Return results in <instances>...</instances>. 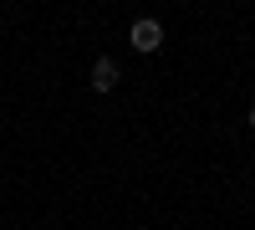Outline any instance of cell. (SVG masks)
Wrapping results in <instances>:
<instances>
[{"mask_svg": "<svg viewBox=\"0 0 255 230\" xmlns=\"http://www.w3.org/2000/svg\"><path fill=\"white\" fill-rule=\"evenodd\" d=\"M128 46H133L138 56H153L163 46V20L158 15H138L133 26H128Z\"/></svg>", "mask_w": 255, "mask_h": 230, "instance_id": "1", "label": "cell"}, {"mask_svg": "<svg viewBox=\"0 0 255 230\" xmlns=\"http://www.w3.org/2000/svg\"><path fill=\"white\" fill-rule=\"evenodd\" d=\"M87 82H92V92H113L118 82H123V67H118L113 56H97L92 72H87Z\"/></svg>", "mask_w": 255, "mask_h": 230, "instance_id": "2", "label": "cell"}, {"mask_svg": "<svg viewBox=\"0 0 255 230\" xmlns=\"http://www.w3.org/2000/svg\"><path fill=\"white\" fill-rule=\"evenodd\" d=\"M245 128L255 133V102H250V108H245Z\"/></svg>", "mask_w": 255, "mask_h": 230, "instance_id": "3", "label": "cell"}]
</instances>
